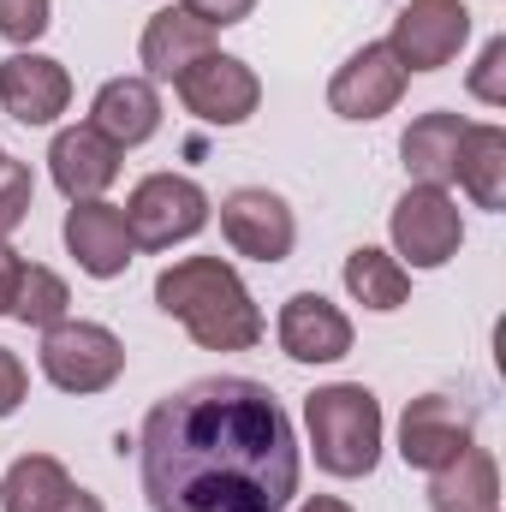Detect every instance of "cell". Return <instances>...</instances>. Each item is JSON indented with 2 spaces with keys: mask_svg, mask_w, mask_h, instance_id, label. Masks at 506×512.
<instances>
[{
  "mask_svg": "<svg viewBox=\"0 0 506 512\" xmlns=\"http://www.w3.org/2000/svg\"><path fill=\"white\" fill-rule=\"evenodd\" d=\"M155 304L203 352H251L262 340V310L227 256H179L155 274Z\"/></svg>",
  "mask_w": 506,
  "mask_h": 512,
  "instance_id": "7a4b0ae2",
  "label": "cell"
},
{
  "mask_svg": "<svg viewBox=\"0 0 506 512\" xmlns=\"http://www.w3.org/2000/svg\"><path fill=\"white\" fill-rule=\"evenodd\" d=\"M137 459L149 512H286L298 501L292 417L251 376H209L149 405Z\"/></svg>",
  "mask_w": 506,
  "mask_h": 512,
  "instance_id": "6da1fadb",
  "label": "cell"
},
{
  "mask_svg": "<svg viewBox=\"0 0 506 512\" xmlns=\"http://www.w3.org/2000/svg\"><path fill=\"white\" fill-rule=\"evenodd\" d=\"M90 126L102 137H114L120 149H137L161 131V96L149 78H108L90 102Z\"/></svg>",
  "mask_w": 506,
  "mask_h": 512,
  "instance_id": "ac0fdd59",
  "label": "cell"
},
{
  "mask_svg": "<svg viewBox=\"0 0 506 512\" xmlns=\"http://www.w3.org/2000/svg\"><path fill=\"white\" fill-rule=\"evenodd\" d=\"M298 512H352V507L334 501V495H310V501H298Z\"/></svg>",
  "mask_w": 506,
  "mask_h": 512,
  "instance_id": "f546056e",
  "label": "cell"
},
{
  "mask_svg": "<svg viewBox=\"0 0 506 512\" xmlns=\"http://www.w3.org/2000/svg\"><path fill=\"white\" fill-rule=\"evenodd\" d=\"M310 453L328 477H370L381 459V399L364 382L316 387L304 399Z\"/></svg>",
  "mask_w": 506,
  "mask_h": 512,
  "instance_id": "3957f363",
  "label": "cell"
},
{
  "mask_svg": "<svg viewBox=\"0 0 506 512\" xmlns=\"http://www.w3.org/2000/svg\"><path fill=\"white\" fill-rule=\"evenodd\" d=\"M191 18H203L209 30H227V24H245L256 12V0H179Z\"/></svg>",
  "mask_w": 506,
  "mask_h": 512,
  "instance_id": "4316f807",
  "label": "cell"
},
{
  "mask_svg": "<svg viewBox=\"0 0 506 512\" xmlns=\"http://www.w3.org/2000/svg\"><path fill=\"white\" fill-rule=\"evenodd\" d=\"M465 42H471V6L465 0H411V6H399L393 36H387L393 60L405 72H441V66H453Z\"/></svg>",
  "mask_w": 506,
  "mask_h": 512,
  "instance_id": "ba28073f",
  "label": "cell"
},
{
  "mask_svg": "<svg viewBox=\"0 0 506 512\" xmlns=\"http://www.w3.org/2000/svg\"><path fill=\"white\" fill-rule=\"evenodd\" d=\"M30 197H36V179H30V167L24 161H0V239H12L18 227H24V215H30Z\"/></svg>",
  "mask_w": 506,
  "mask_h": 512,
  "instance_id": "cb8c5ba5",
  "label": "cell"
},
{
  "mask_svg": "<svg viewBox=\"0 0 506 512\" xmlns=\"http://www.w3.org/2000/svg\"><path fill=\"white\" fill-rule=\"evenodd\" d=\"M203 54H215V30L203 24V18H191L185 6H167V12H155L149 24H143V42H137V60H143V72H149V84L161 78V84H173L185 66H197Z\"/></svg>",
  "mask_w": 506,
  "mask_h": 512,
  "instance_id": "e0dca14e",
  "label": "cell"
},
{
  "mask_svg": "<svg viewBox=\"0 0 506 512\" xmlns=\"http://www.w3.org/2000/svg\"><path fill=\"white\" fill-rule=\"evenodd\" d=\"M387 233H393V256L405 268H447L465 245L459 203H453V191H435V185H411L393 203Z\"/></svg>",
  "mask_w": 506,
  "mask_h": 512,
  "instance_id": "8992f818",
  "label": "cell"
},
{
  "mask_svg": "<svg viewBox=\"0 0 506 512\" xmlns=\"http://www.w3.org/2000/svg\"><path fill=\"white\" fill-rule=\"evenodd\" d=\"M346 292L364 304V310H399L405 298H411V268L399 262L393 251H376V245H358V251L346 256Z\"/></svg>",
  "mask_w": 506,
  "mask_h": 512,
  "instance_id": "7402d4cb",
  "label": "cell"
},
{
  "mask_svg": "<svg viewBox=\"0 0 506 512\" xmlns=\"http://www.w3.org/2000/svg\"><path fill=\"white\" fill-rule=\"evenodd\" d=\"M66 310H72V292H66V280L54 274V268H42V262H24V274H18V292H12V322H24V328H54V322H66Z\"/></svg>",
  "mask_w": 506,
  "mask_h": 512,
  "instance_id": "603a6c76",
  "label": "cell"
},
{
  "mask_svg": "<svg viewBox=\"0 0 506 512\" xmlns=\"http://www.w3.org/2000/svg\"><path fill=\"white\" fill-rule=\"evenodd\" d=\"M0 507L6 512H102V495L78 489L60 459L24 453V459H12V471L0 477Z\"/></svg>",
  "mask_w": 506,
  "mask_h": 512,
  "instance_id": "2e32d148",
  "label": "cell"
},
{
  "mask_svg": "<svg viewBox=\"0 0 506 512\" xmlns=\"http://www.w3.org/2000/svg\"><path fill=\"white\" fill-rule=\"evenodd\" d=\"M471 441H477V417H471V405H459V399H447V393H423V399H411L405 417H399V459H405L411 471H441V465H453Z\"/></svg>",
  "mask_w": 506,
  "mask_h": 512,
  "instance_id": "9c48e42d",
  "label": "cell"
},
{
  "mask_svg": "<svg viewBox=\"0 0 506 512\" xmlns=\"http://www.w3.org/2000/svg\"><path fill=\"white\" fill-rule=\"evenodd\" d=\"M465 126H471V120H459V114H447V108L417 114V120L405 126L399 155H405L411 185H435V191L453 185V161H459V137H465Z\"/></svg>",
  "mask_w": 506,
  "mask_h": 512,
  "instance_id": "ffe728a7",
  "label": "cell"
},
{
  "mask_svg": "<svg viewBox=\"0 0 506 512\" xmlns=\"http://www.w3.org/2000/svg\"><path fill=\"white\" fill-rule=\"evenodd\" d=\"M120 155L126 149L114 137H102L96 126H66L54 137V149H48V173H54V185L72 203H90V197H102L120 179Z\"/></svg>",
  "mask_w": 506,
  "mask_h": 512,
  "instance_id": "9a60e30c",
  "label": "cell"
},
{
  "mask_svg": "<svg viewBox=\"0 0 506 512\" xmlns=\"http://www.w3.org/2000/svg\"><path fill=\"white\" fill-rule=\"evenodd\" d=\"M405 66L393 60V48L387 42H364L340 72H334V84H328V108L340 114V120H381V114H393L399 108V96H405Z\"/></svg>",
  "mask_w": 506,
  "mask_h": 512,
  "instance_id": "8fae6325",
  "label": "cell"
},
{
  "mask_svg": "<svg viewBox=\"0 0 506 512\" xmlns=\"http://www.w3.org/2000/svg\"><path fill=\"white\" fill-rule=\"evenodd\" d=\"M42 376L60 387V393H108V387L126 376V340L102 322H54L42 328V352H36Z\"/></svg>",
  "mask_w": 506,
  "mask_h": 512,
  "instance_id": "277c9868",
  "label": "cell"
},
{
  "mask_svg": "<svg viewBox=\"0 0 506 512\" xmlns=\"http://www.w3.org/2000/svg\"><path fill=\"white\" fill-rule=\"evenodd\" d=\"M54 24V0H0V36L6 42H36Z\"/></svg>",
  "mask_w": 506,
  "mask_h": 512,
  "instance_id": "484cf974",
  "label": "cell"
},
{
  "mask_svg": "<svg viewBox=\"0 0 506 512\" xmlns=\"http://www.w3.org/2000/svg\"><path fill=\"white\" fill-rule=\"evenodd\" d=\"M0 161H6V149H0Z\"/></svg>",
  "mask_w": 506,
  "mask_h": 512,
  "instance_id": "4dcf8cb0",
  "label": "cell"
},
{
  "mask_svg": "<svg viewBox=\"0 0 506 512\" xmlns=\"http://www.w3.org/2000/svg\"><path fill=\"white\" fill-rule=\"evenodd\" d=\"M429 512H501V465L489 447H465L453 465L429 471Z\"/></svg>",
  "mask_w": 506,
  "mask_h": 512,
  "instance_id": "d6986e66",
  "label": "cell"
},
{
  "mask_svg": "<svg viewBox=\"0 0 506 512\" xmlns=\"http://www.w3.org/2000/svg\"><path fill=\"white\" fill-rule=\"evenodd\" d=\"M24 393H30V376H24L18 352H6V346H0V417H12V411L24 405Z\"/></svg>",
  "mask_w": 506,
  "mask_h": 512,
  "instance_id": "83f0119b",
  "label": "cell"
},
{
  "mask_svg": "<svg viewBox=\"0 0 506 512\" xmlns=\"http://www.w3.org/2000/svg\"><path fill=\"white\" fill-rule=\"evenodd\" d=\"M0 108L18 126H54L72 108V72L48 54H6L0 60Z\"/></svg>",
  "mask_w": 506,
  "mask_h": 512,
  "instance_id": "5bb4252c",
  "label": "cell"
},
{
  "mask_svg": "<svg viewBox=\"0 0 506 512\" xmlns=\"http://www.w3.org/2000/svg\"><path fill=\"white\" fill-rule=\"evenodd\" d=\"M221 233H227L233 251L251 256V262H286L292 245H298V221H292L286 197L268 191V185H239L221 203Z\"/></svg>",
  "mask_w": 506,
  "mask_h": 512,
  "instance_id": "30bf717a",
  "label": "cell"
},
{
  "mask_svg": "<svg viewBox=\"0 0 506 512\" xmlns=\"http://www.w3.org/2000/svg\"><path fill=\"white\" fill-rule=\"evenodd\" d=\"M453 179L471 191L477 209H506V131L501 126H465Z\"/></svg>",
  "mask_w": 506,
  "mask_h": 512,
  "instance_id": "44dd1931",
  "label": "cell"
},
{
  "mask_svg": "<svg viewBox=\"0 0 506 512\" xmlns=\"http://www.w3.org/2000/svg\"><path fill=\"white\" fill-rule=\"evenodd\" d=\"M60 233H66V251H72V262H78L90 280H120V274L131 268V256H137V245H131V227H126V209H120V203H102V197L72 203Z\"/></svg>",
  "mask_w": 506,
  "mask_h": 512,
  "instance_id": "7c38bea8",
  "label": "cell"
},
{
  "mask_svg": "<svg viewBox=\"0 0 506 512\" xmlns=\"http://www.w3.org/2000/svg\"><path fill=\"white\" fill-rule=\"evenodd\" d=\"M18 274H24V256L12 251L6 239H0V316L12 310V292H18Z\"/></svg>",
  "mask_w": 506,
  "mask_h": 512,
  "instance_id": "f1b7e54d",
  "label": "cell"
},
{
  "mask_svg": "<svg viewBox=\"0 0 506 512\" xmlns=\"http://www.w3.org/2000/svg\"><path fill=\"white\" fill-rule=\"evenodd\" d=\"M173 96L203 126H245L256 114V102H262V78H256L239 54H221L215 48V54H203L197 66H185L173 78Z\"/></svg>",
  "mask_w": 506,
  "mask_h": 512,
  "instance_id": "52a82bcc",
  "label": "cell"
},
{
  "mask_svg": "<svg viewBox=\"0 0 506 512\" xmlns=\"http://www.w3.org/2000/svg\"><path fill=\"white\" fill-rule=\"evenodd\" d=\"M274 334L292 364H340L352 352V316L340 304H328L322 292H292L280 304Z\"/></svg>",
  "mask_w": 506,
  "mask_h": 512,
  "instance_id": "4fadbf2b",
  "label": "cell"
},
{
  "mask_svg": "<svg viewBox=\"0 0 506 512\" xmlns=\"http://www.w3.org/2000/svg\"><path fill=\"white\" fill-rule=\"evenodd\" d=\"M126 227L137 251H173L209 227V191L185 173H149L126 197Z\"/></svg>",
  "mask_w": 506,
  "mask_h": 512,
  "instance_id": "5b68a950",
  "label": "cell"
},
{
  "mask_svg": "<svg viewBox=\"0 0 506 512\" xmlns=\"http://www.w3.org/2000/svg\"><path fill=\"white\" fill-rule=\"evenodd\" d=\"M465 90H471L477 102H489V108H506V36H489V42H483V54H477V66H471Z\"/></svg>",
  "mask_w": 506,
  "mask_h": 512,
  "instance_id": "d4e9b609",
  "label": "cell"
}]
</instances>
